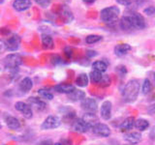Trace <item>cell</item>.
I'll return each instance as SVG.
<instances>
[{
	"label": "cell",
	"mask_w": 155,
	"mask_h": 145,
	"mask_svg": "<svg viewBox=\"0 0 155 145\" xmlns=\"http://www.w3.org/2000/svg\"><path fill=\"white\" fill-rule=\"evenodd\" d=\"M140 83L137 79L129 80L122 90V98L125 103H134L140 93Z\"/></svg>",
	"instance_id": "cell-1"
},
{
	"label": "cell",
	"mask_w": 155,
	"mask_h": 145,
	"mask_svg": "<svg viewBox=\"0 0 155 145\" xmlns=\"http://www.w3.org/2000/svg\"><path fill=\"white\" fill-rule=\"evenodd\" d=\"M119 14L120 10L117 6H110L102 10L100 13V18L103 22L110 25V24H114L117 21Z\"/></svg>",
	"instance_id": "cell-2"
},
{
	"label": "cell",
	"mask_w": 155,
	"mask_h": 145,
	"mask_svg": "<svg viewBox=\"0 0 155 145\" xmlns=\"http://www.w3.org/2000/svg\"><path fill=\"white\" fill-rule=\"evenodd\" d=\"M22 58L18 53H10L3 59V65L7 70H16L21 65Z\"/></svg>",
	"instance_id": "cell-3"
},
{
	"label": "cell",
	"mask_w": 155,
	"mask_h": 145,
	"mask_svg": "<svg viewBox=\"0 0 155 145\" xmlns=\"http://www.w3.org/2000/svg\"><path fill=\"white\" fill-rule=\"evenodd\" d=\"M81 106L86 113H95L98 110V103L93 98H84L81 101Z\"/></svg>",
	"instance_id": "cell-4"
},
{
	"label": "cell",
	"mask_w": 155,
	"mask_h": 145,
	"mask_svg": "<svg viewBox=\"0 0 155 145\" xmlns=\"http://www.w3.org/2000/svg\"><path fill=\"white\" fill-rule=\"evenodd\" d=\"M129 18L131 19L133 24V27L134 29H143L147 24H145V19L138 12H130L129 13Z\"/></svg>",
	"instance_id": "cell-5"
},
{
	"label": "cell",
	"mask_w": 155,
	"mask_h": 145,
	"mask_svg": "<svg viewBox=\"0 0 155 145\" xmlns=\"http://www.w3.org/2000/svg\"><path fill=\"white\" fill-rule=\"evenodd\" d=\"M61 124V120L58 116L55 115H50L44 120L43 124L41 125V128L43 130H52V129H56L60 126Z\"/></svg>",
	"instance_id": "cell-6"
},
{
	"label": "cell",
	"mask_w": 155,
	"mask_h": 145,
	"mask_svg": "<svg viewBox=\"0 0 155 145\" xmlns=\"http://www.w3.org/2000/svg\"><path fill=\"white\" fill-rule=\"evenodd\" d=\"M5 45H6V50L8 51H16L21 45V37L18 34L9 35L8 39L5 41Z\"/></svg>",
	"instance_id": "cell-7"
},
{
	"label": "cell",
	"mask_w": 155,
	"mask_h": 145,
	"mask_svg": "<svg viewBox=\"0 0 155 145\" xmlns=\"http://www.w3.org/2000/svg\"><path fill=\"white\" fill-rule=\"evenodd\" d=\"M92 132L95 135H98L101 137H109L110 135V129L108 125L104 123H97L92 127Z\"/></svg>",
	"instance_id": "cell-8"
},
{
	"label": "cell",
	"mask_w": 155,
	"mask_h": 145,
	"mask_svg": "<svg viewBox=\"0 0 155 145\" xmlns=\"http://www.w3.org/2000/svg\"><path fill=\"white\" fill-rule=\"evenodd\" d=\"M15 108H16L18 111H19V112H21L22 115L26 119L32 118L33 112H32L31 106L29 105L23 103V102H18V103H16V105H15Z\"/></svg>",
	"instance_id": "cell-9"
},
{
	"label": "cell",
	"mask_w": 155,
	"mask_h": 145,
	"mask_svg": "<svg viewBox=\"0 0 155 145\" xmlns=\"http://www.w3.org/2000/svg\"><path fill=\"white\" fill-rule=\"evenodd\" d=\"M72 128L73 130L77 133H86L88 132L90 129H92V127L87 124L84 119H77L75 120L72 124Z\"/></svg>",
	"instance_id": "cell-10"
},
{
	"label": "cell",
	"mask_w": 155,
	"mask_h": 145,
	"mask_svg": "<svg viewBox=\"0 0 155 145\" xmlns=\"http://www.w3.org/2000/svg\"><path fill=\"white\" fill-rule=\"evenodd\" d=\"M111 109H113V105L110 101H105L103 104H102L101 108H100V115L101 118L108 121L111 117Z\"/></svg>",
	"instance_id": "cell-11"
},
{
	"label": "cell",
	"mask_w": 155,
	"mask_h": 145,
	"mask_svg": "<svg viewBox=\"0 0 155 145\" xmlns=\"http://www.w3.org/2000/svg\"><path fill=\"white\" fill-rule=\"evenodd\" d=\"M12 6L17 12H24L32 6V2L30 0H14Z\"/></svg>",
	"instance_id": "cell-12"
},
{
	"label": "cell",
	"mask_w": 155,
	"mask_h": 145,
	"mask_svg": "<svg viewBox=\"0 0 155 145\" xmlns=\"http://www.w3.org/2000/svg\"><path fill=\"white\" fill-rule=\"evenodd\" d=\"M28 104L31 108H33L34 109H36L38 111L44 110L47 106L45 102L37 98V97H30V98H28Z\"/></svg>",
	"instance_id": "cell-13"
},
{
	"label": "cell",
	"mask_w": 155,
	"mask_h": 145,
	"mask_svg": "<svg viewBox=\"0 0 155 145\" xmlns=\"http://www.w3.org/2000/svg\"><path fill=\"white\" fill-rule=\"evenodd\" d=\"M142 134L140 132H130L124 134V140L130 144H138L142 140Z\"/></svg>",
	"instance_id": "cell-14"
},
{
	"label": "cell",
	"mask_w": 155,
	"mask_h": 145,
	"mask_svg": "<svg viewBox=\"0 0 155 145\" xmlns=\"http://www.w3.org/2000/svg\"><path fill=\"white\" fill-rule=\"evenodd\" d=\"M59 16L61 18V19L64 22L69 23L71 21H73L74 19V16H73V13L71 12V10L66 7V6H62L60 11H59Z\"/></svg>",
	"instance_id": "cell-15"
},
{
	"label": "cell",
	"mask_w": 155,
	"mask_h": 145,
	"mask_svg": "<svg viewBox=\"0 0 155 145\" xmlns=\"http://www.w3.org/2000/svg\"><path fill=\"white\" fill-rule=\"evenodd\" d=\"M131 46L128 44H118L114 47V53L116 56L121 57L126 55L131 50Z\"/></svg>",
	"instance_id": "cell-16"
},
{
	"label": "cell",
	"mask_w": 155,
	"mask_h": 145,
	"mask_svg": "<svg viewBox=\"0 0 155 145\" xmlns=\"http://www.w3.org/2000/svg\"><path fill=\"white\" fill-rule=\"evenodd\" d=\"M5 122L9 129L14 130H18L21 129V123H19L18 119H17L14 116H7L5 118Z\"/></svg>",
	"instance_id": "cell-17"
},
{
	"label": "cell",
	"mask_w": 155,
	"mask_h": 145,
	"mask_svg": "<svg viewBox=\"0 0 155 145\" xmlns=\"http://www.w3.org/2000/svg\"><path fill=\"white\" fill-rule=\"evenodd\" d=\"M119 25H120V28L124 31H129V30H133L134 29L132 21H131L128 14H124V16L121 18L120 21H119Z\"/></svg>",
	"instance_id": "cell-18"
},
{
	"label": "cell",
	"mask_w": 155,
	"mask_h": 145,
	"mask_svg": "<svg viewBox=\"0 0 155 145\" xmlns=\"http://www.w3.org/2000/svg\"><path fill=\"white\" fill-rule=\"evenodd\" d=\"M54 89L59 92V93H63V94H70L74 91L76 88L74 85L69 84V83H61V84H58L54 87Z\"/></svg>",
	"instance_id": "cell-19"
},
{
	"label": "cell",
	"mask_w": 155,
	"mask_h": 145,
	"mask_svg": "<svg viewBox=\"0 0 155 145\" xmlns=\"http://www.w3.org/2000/svg\"><path fill=\"white\" fill-rule=\"evenodd\" d=\"M41 40H42L43 47L45 48V50H51V48H53V47H54L52 37L51 35H48V34H42Z\"/></svg>",
	"instance_id": "cell-20"
},
{
	"label": "cell",
	"mask_w": 155,
	"mask_h": 145,
	"mask_svg": "<svg viewBox=\"0 0 155 145\" xmlns=\"http://www.w3.org/2000/svg\"><path fill=\"white\" fill-rule=\"evenodd\" d=\"M68 98H69L72 102H79L82 101L85 98V93L84 91L79 90V89H75L72 93L68 94Z\"/></svg>",
	"instance_id": "cell-21"
},
{
	"label": "cell",
	"mask_w": 155,
	"mask_h": 145,
	"mask_svg": "<svg viewBox=\"0 0 155 145\" xmlns=\"http://www.w3.org/2000/svg\"><path fill=\"white\" fill-rule=\"evenodd\" d=\"M32 86H33V82H32L31 79H29V77H24L18 84L19 89H21L22 92H24V93H26V92H28L29 90H31Z\"/></svg>",
	"instance_id": "cell-22"
},
{
	"label": "cell",
	"mask_w": 155,
	"mask_h": 145,
	"mask_svg": "<svg viewBox=\"0 0 155 145\" xmlns=\"http://www.w3.org/2000/svg\"><path fill=\"white\" fill-rule=\"evenodd\" d=\"M134 127L137 130H139V132H143V130H147L149 128V122L145 119L139 118L137 120H135Z\"/></svg>",
	"instance_id": "cell-23"
},
{
	"label": "cell",
	"mask_w": 155,
	"mask_h": 145,
	"mask_svg": "<svg viewBox=\"0 0 155 145\" xmlns=\"http://www.w3.org/2000/svg\"><path fill=\"white\" fill-rule=\"evenodd\" d=\"M88 82H89V77L84 72L79 75L76 79V84L80 87H86L88 85Z\"/></svg>",
	"instance_id": "cell-24"
},
{
	"label": "cell",
	"mask_w": 155,
	"mask_h": 145,
	"mask_svg": "<svg viewBox=\"0 0 155 145\" xmlns=\"http://www.w3.org/2000/svg\"><path fill=\"white\" fill-rule=\"evenodd\" d=\"M135 118L134 117H128L126 118L122 123L120 124V130H129L135 126Z\"/></svg>",
	"instance_id": "cell-25"
},
{
	"label": "cell",
	"mask_w": 155,
	"mask_h": 145,
	"mask_svg": "<svg viewBox=\"0 0 155 145\" xmlns=\"http://www.w3.org/2000/svg\"><path fill=\"white\" fill-rule=\"evenodd\" d=\"M81 119H84L87 124H89L91 126V127H93L95 124L98 123V117H97L95 113H86L85 112V114L82 116Z\"/></svg>",
	"instance_id": "cell-26"
},
{
	"label": "cell",
	"mask_w": 155,
	"mask_h": 145,
	"mask_svg": "<svg viewBox=\"0 0 155 145\" xmlns=\"http://www.w3.org/2000/svg\"><path fill=\"white\" fill-rule=\"evenodd\" d=\"M92 69L95 71H98L100 72H105L107 71V69H108V65H107L104 61L97 60L92 63Z\"/></svg>",
	"instance_id": "cell-27"
},
{
	"label": "cell",
	"mask_w": 155,
	"mask_h": 145,
	"mask_svg": "<svg viewBox=\"0 0 155 145\" xmlns=\"http://www.w3.org/2000/svg\"><path fill=\"white\" fill-rule=\"evenodd\" d=\"M89 79L92 83L94 84H99L100 81L102 79V77H103V75H102V72H98V71H95V70H92L89 74Z\"/></svg>",
	"instance_id": "cell-28"
},
{
	"label": "cell",
	"mask_w": 155,
	"mask_h": 145,
	"mask_svg": "<svg viewBox=\"0 0 155 145\" xmlns=\"http://www.w3.org/2000/svg\"><path fill=\"white\" fill-rule=\"evenodd\" d=\"M151 82L148 79H145L143 82V86H142V92L143 95H148L150 92H151Z\"/></svg>",
	"instance_id": "cell-29"
},
{
	"label": "cell",
	"mask_w": 155,
	"mask_h": 145,
	"mask_svg": "<svg viewBox=\"0 0 155 145\" xmlns=\"http://www.w3.org/2000/svg\"><path fill=\"white\" fill-rule=\"evenodd\" d=\"M101 40H102V36L95 35V34H91V35H88L85 38V42L88 45H93V44L100 42Z\"/></svg>",
	"instance_id": "cell-30"
},
{
	"label": "cell",
	"mask_w": 155,
	"mask_h": 145,
	"mask_svg": "<svg viewBox=\"0 0 155 145\" xmlns=\"http://www.w3.org/2000/svg\"><path fill=\"white\" fill-rule=\"evenodd\" d=\"M38 94H39V96H40L42 99L48 100V101H51V100L53 99V94L51 93V91H48L47 89H40V90H38Z\"/></svg>",
	"instance_id": "cell-31"
},
{
	"label": "cell",
	"mask_w": 155,
	"mask_h": 145,
	"mask_svg": "<svg viewBox=\"0 0 155 145\" xmlns=\"http://www.w3.org/2000/svg\"><path fill=\"white\" fill-rule=\"evenodd\" d=\"M110 82L111 81H110V76H108V75H103V77H102V79L100 81L99 85L101 87H108V86L110 85Z\"/></svg>",
	"instance_id": "cell-32"
},
{
	"label": "cell",
	"mask_w": 155,
	"mask_h": 145,
	"mask_svg": "<svg viewBox=\"0 0 155 145\" xmlns=\"http://www.w3.org/2000/svg\"><path fill=\"white\" fill-rule=\"evenodd\" d=\"M34 1L42 8H47L50 6L51 3V0H34Z\"/></svg>",
	"instance_id": "cell-33"
},
{
	"label": "cell",
	"mask_w": 155,
	"mask_h": 145,
	"mask_svg": "<svg viewBox=\"0 0 155 145\" xmlns=\"http://www.w3.org/2000/svg\"><path fill=\"white\" fill-rule=\"evenodd\" d=\"M143 13L145 14H147V16H152V14H155V7L154 6H149V7H147L144 10H143Z\"/></svg>",
	"instance_id": "cell-34"
},
{
	"label": "cell",
	"mask_w": 155,
	"mask_h": 145,
	"mask_svg": "<svg viewBox=\"0 0 155 145\" xmlns=\"http://www.w3.org/2000/svg\"><path fill=\"white\" fill-rule=\"evenodd\" d=\"M51 63H52L53 65H57L58 63H60V62H61V58L59 57V55L53 54V55H51Z\"/></svg>",
	"instance_id": "cell-35"
},
{
	"label": "cell",
	"mask_w": 155,
	"mask_h": 145,
	"mask_svg": "<svg viewBox=\"0 0 155 145\" xmlns=\"http://www.w3.org/2000/svg\"><path fill=\"white\" fill-rule=\"evenodd\" d=\"M116 2L120 5H123V6H129L133 2V0H116Z\"/></svg>",
	"instance_id": "cell-36"
},
{
	"label": "cell",
	"mask_w": 155,
	"mask_h": 145,
	"mask_svg": "<svg viewBox=\"0 0 155 145\" xmlns=\"http://www.w3.org/2000/svg\"><path fill=\"white\" fill-rule=\"evenodd\" d=\"M37 145H54V143H53L52 140L51 139H45V140H42L41 142H39Z\"/></svg>",
	"instance_id": "cell-37"
},
{
	"label": "cell",
	"mask_w": 155,
	"mask_h": 145,
	"mask_svg": "<svg viewBox=\"0 0 155 145\" xmlns=\"http://www.w3.org/2000/svg\"><path fill=\"white\" fill-rule=\"evenodd\" d=\"M54 145H71V141L69 139H61L60 141L56 142Z\"/></svg>",
	"instance_id": "cell-38"
},
{
	"label": "cell",
	"mask_w": 155,
	"mask_h": 145,
	"mask_svg": "<svg viewBox=\"0 0 155 145\" xmlns=\"http://www.w3.org/2000/svg\"><path fill=\"white\" fill-rule=\"evenodd\" d=\"M116 70H117V71L119 72V75H121V76H122V75H125L126 72H127V70H126V68H125L124 66H118V67H117V69H116Z\"/></svg>",
	"instance_id": "cell-39"
},
{
	"label": "cell",
	"mask_w": 155,
	"mask_h": 145,
	"mask_svg": "<svg viewBox=\"0 0 155 145\" xmlns=\"http://www.w3.org/2000/svg\"><path fill=\"white\" fill-rule=\"evenodd\" d=\"M0 34H1V35H4V36H8L11 34V31L7 28H0Z\"/></svg>",
	"instance_id": "cell-40"
},
{
	"label": "cell",
	"mask_w": 155,
	"mask_h": 145,
	"mask_svg": "<svg viewBox=\"0 0 155 145\" xmlns=\"http://www.w3.org/2000/svg\"><path fill=\"white\" fill-rule=\"evenodd\" d=\"M86 55H87V57L91 58V57L96 56V55H97V52L94 51V50H88L86 51Z\"/></svg>",
	"instance_id": "cell-41"
},
{
	"label": "cell",
	"mask_w": 155,
	"mask_h": 145,
	"mask_svg": "<svg viewBox=\"0 0 155 145\" xmlns=\"http://www.w3.org/2000/svg\"><path fill=\"white\" fill-rule=\"evenodd\" d=\"M5 50H6V45H5V41H1V40H0V52H2Z\"/></svg>",
	"instance_id": "cell-42"
},
{
	"label": "cell",
	"mask_w": 155,
	"mask_h": 145,
	"mask_svg": "<svg viewBox=\"0 0 155 145\" xmlns=\"http://www.w3.org/2000/svg\"><path fill=\"white\" fill-rule=\"evenodd\" d=\"M82 1H84L85 4H88V5H90V4H93L96 0H82Z\"/></svg>",
	"instance_id": "cell-43"
},
{
	"label": "cell",
	"mask_w": 155,
	"mask_h": 145,
	"mask_svg": "<svg viewBox=\"0 0 155 145\" xmlns=\"http://www.w3.org/2000/svg\"><path fill=\"white\" fill-rule=\"evenodd\" d=\"M5 2V0H0V5H1V4H3Z\"/></svg>",
	"instance_id": "cell-44"
},
{
	"label": "cell",
	"mask_w": 155,
	"mask_h": 145,
	"mask_svg": "<svg viewBox=\"0 0 155 145\" xmlns=\"http://www.w3.org/2000/svg\"><path fill=\"white\" fill-rule=\"evenodd\" d=\"M153 77H154V79H155V72H154V74H153Z\"/></svg>",
	"instance_id": "cell-45"
},
{
	"label": "cell",
	"mask_w": 155,
	"mask_h": 145,
	"mask_svg": "<svg viewBox=\"0 0 155 145\" xmlns=\"http://www.w3.org/2000/svg\"><path fill=\"white\" fill-rule=\"evenodd\" d=\"M0 129H1V125H0Z\"/></svg>",
	"instance_id": "cell-46"
}]
</instances>
